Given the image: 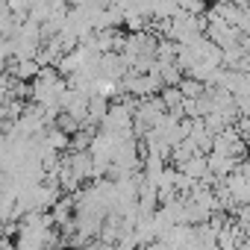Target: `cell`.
<instances>
[{
    "instance_id": "obj_1",
    "label": "cell",
    "mask_w": 250,
    "mask_h": 250,
    "mask_svg": "<svg viewBox=\"0 0 250 250\" xmlns=\"http://www.w3.org/2000/svg\"><path fill=\"white\" fill-rule=\"evenodd\" d=\"M209 24H203L197 15H188V12H180L177 18H171V42L177 44H191L194 39L203 36Z\"/></svg>"
},
{
    "instance_id": "obj_2",
    "label": "cell",
    "mask_w": 250,
    "mask_h": 250,
    "mask_svg": "<svg viewBox=\"0 0 250 250\" xmlns=\"http://www.w3.org/2000/svg\"><path fill=\"white\" fill-rule=\"evenodd\" d=\"M238 27H232L229 21H224V18H218V15H209V27H206V36L218 44V47H224V50H229V47H235V44H241L238 42Z\"/></svg>"
},
{
    "instance_id": "obj_3",
    "label": "cell",
    "mask_w": 250,
    "mask_h": 250,
    "mask_svg": "<svg viewBox=\"0 0 250 250\" xmlns=\"http://www.w3.org/2000/svg\"><path fill=\"white\" fill-rule=\"evenodd\" d=\"M218 88H227L232 97H250V74L247 71H229V68H224L221 80H218Z\"/></svg>"
},
{
    "instance_id": "obj_4",
    "label": "cell",
    "mask_w": 250,
    "mask_h": 250,
    "mask_svg": "<svg viewBox=\"0 0 250 250\" xmlns=\"http://www.w3.org/2000/svg\"><path fill=\"white\" fill-rule=\"evenodd\" d=\"M159 97H162V103H165V109H168V112H183L186 94L180 91V85H165ZM183 115H186V112H183Z\"/></svg>"
},
{
    "instance_id": "obj_5",
    "label": "cell",
    "mask_w": 250,
    "mask_h": 250,
    "mask_svg": "<svg viewBox=\"0 0 250 250\" xmlns=\"http://www.w3.org/2000/svg\"><path fill=\"white\" fill-rule=\"evenodd\" d=\"M180 91H183L186 97H203V94L209 91V85L200 83V80H194V77H186V80L180 83Z\"/></svg>"
},
{
    "instance_id": "obj_6",
    "label": "cell",
    "mask_w": 250,
    "mask_h": 250,
    "mask_svg": "<svg viewBox=\"0 0 250 250\" xmlns=\"http://www.w3.org/2000/svg\"><path fill=\"white\" fill-rule=\"evenodd\" d=\"M235 221H238V227H241V229H244V232L250 235V203H247V206H238V209H235Z\"/></svg>"
},
{
    "instance_id": "obj_7",
    "label": "cell",
    "mask_w": 250,
    "mask_h": 250,
    "mask_svg": "<svg viewBox=\"0 0 250 250\" xmlns=\"http://www.w3.org/2000/svg\"><path fill=\"white\" fill-rule=\"evenodd\" d=\"M241 47H244V50L250 53V36H244V39H241Z\"/></svg>"
}]
</instances>
